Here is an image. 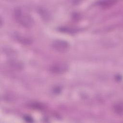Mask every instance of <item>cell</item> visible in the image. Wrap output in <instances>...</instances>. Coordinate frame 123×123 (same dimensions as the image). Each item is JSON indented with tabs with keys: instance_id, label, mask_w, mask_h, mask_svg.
<instances>
[{
	"instance_id": "6da1fadb",
	"label": "cell",
	"mask_w": 123,
	"mask_h": 123,
	"mask_svg": "<svg viewBox=\"0 0 123 123\" xmlns=\"http://www.w3.org/2000/svg\"><path fill=\"white\" fill-rule=\"evenodd\" d=\"M15 16L16 20L25 27L31 26L33 22L30 15L22 9H16L15 12Z\"/></svg>"
},
{
	"instance_id": "7a4b0ae2",
	"label": "cell",
	"mask_w": 123,
	"mask_h": 123,
	"mask_svg": "<svg viewBox=\"0 0 123 123\" xmlns=\"http://www.w3.org/2000/svg\"><path fill=\"white\" fill-rule=\"evenodd\" d=\"M58 43H56V45H55V47L56 48V49L58 50H61V51H62V50H65V49H66L67 47V45L64 42H62V41L60 42H57Z\"/></svg>"
},
{
	"instance_id": "3957f363",
	"label": "cell",
	"mask_w": 123,
	"mask_h": 123,
	"mask_svg": "<svg viewBox=\"0 0 123 123\" xmlns=\"http://www.w3.org/2000/svg\"><path fill=\"white\" fill-rule=\"evenodd\" d=\"M122 104L119 103L117 104L115 108V110L116 112H118L119 114H122Z\"/></svg>"
},
{
	"instance_id": "277c9868",
	"label": "cell",
	"mask_w": 123,
	"mask_h": 123,
	"mask_svg": "<svg viewBox=\"0 0 123 123\" xmlns=\"http://www.w3.org/2000/svg\"><path fill=\"white\" fill-rule=\"evenodd\" d=\"M115 2L114 1H100L99 3L101 5H102L103 6H108V5H111L112 4H113Z\"/></svg>"
}]
</instances>
